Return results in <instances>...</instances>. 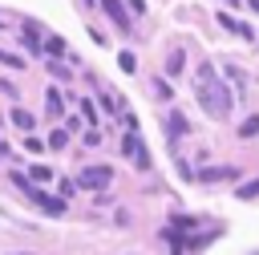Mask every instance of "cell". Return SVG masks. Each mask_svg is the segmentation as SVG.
<instances>
[{"label":"cell","instance_id":"obj_1","mask_svg":"<svg viewBox=\"0 0 259 255\" xmlns=\"http://www.w3.org/2000/svg\"><path fill=\"white\" fill-rule=\"evenodd\" d=\"M198 101H202V109L214 113V117H227V113H231V97L223 93V85H219V77H214L210 65H202V73H198Z\"/></svg>","mask_w":259,"mask_h":255},{"label":"cell","instance_id":"obj_2","mask_svg":"<svg viewBox=\"0 0 259 255\" xmlns=\"http://www.w3.org/2000/svg\"><path fill=\"white\" fill-rule=\"evenodd\" d=\"M113 182V170L109 166H85L81 174H77V186H85V190H101V186H109Z\"/></svg>","mask_w":259,"mask_h":255},{"label":"cell","instance_id":"obj_3","mask_svg":"<svg viewBox=\"0 0 259 255\" xmlns=\"http://www.w3.org/2000/svg\"><path fill=\"white\" fill-rule=\"evenodd\" d=\"M121 150H125V154H134V162H138L142 170L150 166V154H146V146H142V142H138L134 134H125V138H121Z\"/></svg>","mask_w":259,"mask_h":255},{"label":"cell","instance_id":"obj_4","mask_svg":"<svg viewBox=\"0 0 259 255\" xmlns=\"http://www.w3.org/2000/svg\"><path fill=\"white\" fill-rule=\"evenodd\" d=\"M101 8L109 12V20H113V24L121 28V32H134V24H130V16H125V8H121L117 0H101Z\"/></svg>","mask_w":259,"mask_h":255},{"label":"cell","instance_id":"obj_5","mask_svg":"<svg viewBox=\"0 0 259 255\" xmlns=\"http://www.w3.org/2000/svg\"><path fill=\"white\" fill-rule=\"evenodd\" d=\"M28 198H32V202H40V206H45L49 215H65V202H61V198H49V194H40L36 186L28 190Z\"/></svg>","mask_w":259,"mask_h":255},{"label":"cell","instance_id":"obj_6","mask_svg":"<svg viewBox=\"0 0 259 255\" xmlns=\"http://www.w3.org/2000/svg\"><path fill=\"white\" fill-rule=\"evenodd\" d=\"M8 121H12L16 130H24V134L36 125V117H32V113H24V109H12V113H8Z\"/></svg>","mask_w":259,"mask_h":255},{"label":"cell","instance_id":"obj_7","mask_svg":"<svg viewBox=\"0 0 259 255\" xmlns=\"http://www.w3.org/2000/svg\"><path fill=\"white\" fill-rule=\"evenodd\" d=\"M182 134H186V117L182 113H170L166 117V138H182Z\"/></svg>","mask_w":259,"mask_h":255},{"label":"cell","instance_id":"obj_8","mask_svg":"<svg viewBox=\"0 0 259 255\" xmlns=\"http://www.w3.org/2000/svg\"><path fill=\"white\" fill-rule=\"evenodd\" d=\"M182 69H186V57H182V53H170V57H166V77H174V73H182Z\"/></svg>","mask_w":259,"mask_h":255},{"label":"cell","instance_id":"obj_9","mask_svg":"<svg viewBox=\"0 0 259 255\" xmlns=\"http://www.w3.org/2000/svg\"><path fill=\"white\" fill-rule=\"evenodd\" d=\"M45 109H49V117H61V93H57V89L45 93Z\"/></svg>","mask_w":259,"mask_h":255},{"label":"cell","instance_id":"obj_10","mask_svg":"<svg viewBox=\"0 0 259 255\" xmlns=\"http://www.w3.org/2000/svg\"><path fill=\"white\" fill-rule=\"evenodd\" d=\"M259 134V117H247L243 125H239V138H255Z\"/></svg>","mask_w":259,"mask_h":255},{"label":"cell","instance_id":"obj_11","mask_svg":"<svg viewBox=\"0 0 259 255\" xmlns=\"http://www.w3.org/2000/svg\"><path fill=\"white\" fill-rule=\"evenodd\" d=\"M45 53H57V57H65V40H61V36H49V40H45Z\"/></svg>","mask_w":259,"mask_h":255},{"label":"cell","instance_id":"obj_12","mask_svg":"<svg viewBox=\"0 0 259 255\" xmlns=\"http://www.w3.org/2000/svg\"><path fill=\"white\" fill-rule=\"evenodd\" d=\"M202 178H206V182H223V178H235V170H227V166H223V170H206Z\"/></svg>","mask_w":259,"mask_h":255},{"label":"cell","instance_id":"obj_13","mask_svg":"<svg viewBox=\"0 0 259 255\" xmlns=\"http://www.w3.org/2000/svg\"><path fill=\"white\" fill-rule=\"evenodd\" d=\"M117 65H121L125 73H134V69H138V61H134V53H117Z\"/></svg>","mask_w":259,"mask_h":255},{"label":"cell","instance_id":"obj_14","mask_svg":"<svg viewBox=\"0 0 259 255\" xmlns=\"http://www.w3.org/2000/svg\"><path fill=\"white\" fill-rule=\"evenodd\" d=\"M65 142H69V134H65V130H53V134H49V146H53V150H61Z\"/></svg>","mask_w":259,"mask_h":255},{"label":"cell","instance_id":"obj_15","mask_svg":"<svg viewBox=\"0 0 259 255\" xmlns=\"http://www.w3.org/2000/svg\"><path fill=\"white\" fill-rule=\"evenodd\" d=\"M81 117H85V121H89V125H93V121H97V109H93V101H81Z\"/></svg>","mask_w":259,"mask_h":255},{"label":"cell","instance_id":"obj_16","mask_svg":"<svg viewBox=\"0 0 259 255\" xmlns=\"http://www.w3.org/2000/svg\"><path fill=\"white\" fill-rule=\"evenodd\" d=\"M49 178H53L49 166H32V182H49Z\"/></svg>","mask_w":259,"mask_h":255},{"label":"cell","instance_id":"obj_17","mask_svg":"<svg viewBox=\"0 0 259 255\" xmlns=\"http://www.w3.org/2000/svg\"><path fill=\"white\" fill-rule=\"evenodd\" d=\"M235 194H239V198H255V194H259V178H255V182H251V186H239V190H235Z\"/></svg>","mask_w":259,"mask_h":255},{"label":"cell","instance_id":"obj_18","mask_svg":"<svg viewBox=\"0 0 259 255\" xmlns=\"http://www.w3.org/2000/svg\"><path fill=\"white\" fill-rule=\"evenodd\" d=\"M0 61H4V65H12V69H20V65H24V61H20V57H12V53H0Z\"/></svg>","mask_w":259,"mask_h":255},{"label":"cell","instance_id":"obj_19","mask_svg":"<svg viewBox=\"0 0 259 255\" xmlns=\"http://www.w3.org/2000/svg\"><path fill=\"white\" fill-rule=\"evenodd\" d=\"M130 8H134V12H146V4H142V0H130Z\"/></svg>","mask_w":259,"mask_h":255},{"label":"cell","instance_id":"obj_20","mask_svg":"<svg viewBox=\"0 0 259 255\" xmlns=\"http://www.w3.org/2000/svg\"><path fill=\"white\" fill-rule=\"evenodd\" d=\"M247 4H251V8H255V12H259V0H247Z\"/></svg>","mask_w":259,"mask_h":255},{"label":"cell","instance_id":"obj_21","mask_svg":"<svg viewBox=\"0 0 259 255\" xmlns=\"http://www.w3.org/2000/svg\"><path fill=\"white\" fill-rule=\"evenodd\" d=\"M20 255H32V251H20Z\"/></svg>","mask_w":259,"mask_h":255}]
</instances>
